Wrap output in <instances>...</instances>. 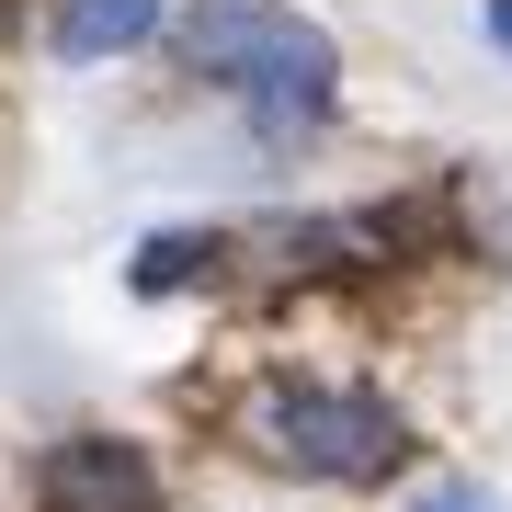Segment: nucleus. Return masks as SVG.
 Listing matches in <instances>:
<instances>
[{
	"instance_id": "obj_4",
	"label": "nucleus",
	"mask_w": 512,
	"mask_h": 512,
	"mask_svg": "<svg viewBox=\"0 0 512 512\" xmlns=\"http://www.w3.org/2000/svg\"><path fill=\"white\" fill-rule=\"evenodd\" d=\"M137 35H160V0H57V57H69V69L126 57Z\"/></svg>"
},
{
	"instance_id": "obj_3",
	"label": "nucleus",
	"mask_w": 512,
	"mask_h": 512,
	"mask_svg": "<svg viewBox=\"0 0 512 512\" xmlns=\"http://www.w3.org/2000/svg\"><path fill=\"white\" fill-rule=\"evenodd\" d=\"M46 512H160V478H148L137 444L80 433L69 456H46Z\"/></svg>"
},
{
	"instance_id": "obj_1",
	"label": "nucleus",
	"mask_w": 512,
	"mask_h": 512,
	"mask_svg": "<svg viewBox=\"0 0 512 512\" xmlns=\"http://www.w3.org/2000/svg\"><path fill=\"white\" fill-rule=\"evenodd\" d=\"M183 57L205 80H228L262 126H319L330 92H342L330 35L308 12H285V0H194L183 12Z\"/></svg>"
},
{
	"instance_id": "obj_6",
	"label": "nucleus",
	"mask_w": 512,
	"mask_h": 512,
	"mask_svg": "<svg viewBox=\"0 0 512 512\" xmlns=\"http://www.w3.org/2000/svg\"><path fill=\"white\" fill-rule=\"evenodd\" d=\"M410 512H501V501H490V490H478V478H433V490H421Z\"/></svg>"
},
{
	"instance_id": "obj_2",
	"label": "nucleus",
	"mask_w": 512,
	"mask_h": 512,
	"mask_svg": "<svg viewBox=\"0 0 512 512\" xmlns=\"http://www.w3.org/2000/svg\"><path fill=\"white\" fill-rule=\"evenodd\" d=\"M239 433H251L285 478H342V490H365V478L410 467L399 410L365 399V387H319V376H274V387H251Z\"/></svg>"
},
{
	"instance_id": "obj_5",
	"label": "nucleus",
	"mask_w": 512,
	"mask_h": 512,
	"mask_svg": "<svg viewBox=\"0 0 512 512\" xmlns=\"http://www.w3.org/2000/svg\"><path fill=\"white\" fill-rule=\"evenodd\" d=\"M126 274H137V296H160V285H194V274H205V239H194V228H183V239H148V251L126 262Z\"/></svg>"
},
{
	"instance_id": "obj_7",
	"label": "nucleus",
	"mask_w": 512,
	"mask_h": 512,
	"mask_svg": "<svg viewBox=\"0 0 512 512\" xmlns=\"http://www.w3.org/2000/svg\"><path fill=\"white\" fill-rule=\"evenodd\" d=\"M490 46H501V57H512V0H490Z\"/></svg>"
}]
</instances>
